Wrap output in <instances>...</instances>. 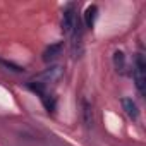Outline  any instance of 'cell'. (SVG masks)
Listing matches in <instances>:
<instances>
[{
    "label": "cell",
    "instance_id": "cell-1",
    "mask_svg": "<svg viewBox=\"0 0 146 146\" xmlns=\"http://www.w3.org/2000/svg\"><path fill=\"white\" fill-rule=\"evenodd\" d=\"M132 76H134V81H136V86H137L139 93L144 95V90H146V64H144L143 55H137L136 57Z\"/></svg>",
    "mask_w": 146,
    "mask_h": 146
},
{
    "label": "cell",
    "instance_id": "cell-4",
    "mask_svg": "<svg viewBox=\"0 0 146 146\" xmlns=\"http://www.w3.org/2000/svg\"><path fill=\"white\" fill-rule=\"evenodd\" d=\"M60 53H62V43H53V45L46 46V50L43 52V60L45 62H53Z\"/></svg>",
    "mask_w": 146,
    "mask_h": 146
},
{
    "label": "cell",
    "instance_id": "cell-7",
    "mask_svg": "<svg viewBox=\"0 0 146 146\" xmlns=\"http://www.w3.org/2000/svg\"><path fill=\"white\" fill-rule=\"evenodd\" d=\"M113 64H115L117 70L124 72V70H125V55H124L122 52H115V53H113Z\"/></svg>",
    "mask_w": 146,
    "mask_h": 146
},
{
    "label": "cell",
    "instance_id": "cell-3",
    "mask_svg": "<svg viewBox=\"0 0 146 146\" xmlns=\"http://www.w3.org/2000/svg\"><path fill=\"white\" fill-rule=\"evenodd\" d=\"M74 23H76V16H74V9L69 7L64 11V16H62V31L65 35H70L72 29H74Z\"/></svg>",
    "mask_w": 146,
    "mask_h": 146
},
{
    "label": "cell",
    "instance_id": "cell-2",
    "mask_svg": "<svg viewBox=\"0 0 146 146\" xmlns=\"http://www.w3.org/2000/svg\"><path fill=\"white\" fill-rule=\"evenodd\" d=\"M62 74H64L62 67H60V65H53V67H48L45 72H41L40 76H36L33 81H36V83H40V84H43V86L46 88L48 84L57 83V81L62 78Z\"/></svg>",
    "mask_w": 146,
    "mask_h": 146
},
{
    "label": "cell",
    "instance_id": "cell-8",
    "mask_svg": "<svg viewBox=\"0 0 146 146\" xmlns=\"http://www.w3.org/2000/svg\"><path fill=\"white\" fill-rule=\"evenodd\" d=\"M83 120H84V125L86 127L91 125V107H90V103L86 100L83 102Z\"/></svg>",
    "mask_w": 146,
    "mask_h": 146
},
{
    "label": "cell",
    "instance_id": "cell-6",
    "mask_svg": "<svg viewBox=\"0 0 146 146\" xmlns=\"http://www.w3.org/2000/svg\"><path fill=\"white\" fill-rule=\"evenodd\" d=\"M96 16H98V7H96V5H90V7L84 11V23H86L88 28H93Z\"/></svg>",
    "mask_w": 146,
    "mask_h": 146
},
{
    "label": "cell",
    "instance_id": "cell-5",
    "mask_svg": "<svg viewBox=\"0 0 146 146\" xmlns=\"http://www.w3.org/2000/svg\"><path fill=\"white\" fill-rule=\"evenodd\" d=\"M122 107H124V110H125V113L132 119V120H136L137 117H139V112H137V105L131 100V98H124L122 100Z\"/></svg>",
    "mask_w": 146,
    "mask_h": 146
}]
</instances>
